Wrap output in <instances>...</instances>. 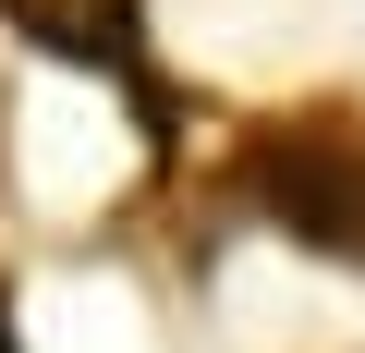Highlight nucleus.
Instances as JSON below:
<instances>
[{
    "instance_id": "f257e3e1",
    "label": "nucleus",
    "mask_w": 365,
    "mask_h": 353,
    "mask_svg": "<svg viewBox=\"0 0 365 353\" xmlns=\"http://www.w3.org/2000/svg\"><path fill=\"white\" fill-rule=\"evenodd\" d=\"M256 195H268L304 244L365 256V146H353V134H268V146H256Z\"/></svg>"
},
{
    "instance_id": "f03ea898",
    "label": "nucleus",
    "mask_w": 365,
    "mask_h": 353,
    "mask_svg": "<svg viewBox=\"0 0 365 353\" xmlns=\"http://www.w3.org/2000/svg\"><path fill=\"white\" fill-rule=\"evenodd\" d=\"M37 49H61V61H98V73H122L134 61V13L122 0H0Z\"/></svg>"
}]
</instances>
